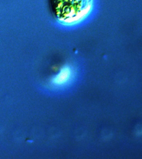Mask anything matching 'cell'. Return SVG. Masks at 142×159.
Wrapping results in <instances>:
<instances>
[{"instance_id": "6da1fadb", "label": "cell", "mask_w": 142, "mask_h": 159, "mask_svg": "<svg viewBox=\"0 0 142 159\" xmlns=\"http://www.w3.org/2000/svg\"><path fill=\"white\" fill-rule=\"evenodd\" d=\"M53 17L64 25H73L81 21L92 9L93 0H49Z\"/></svg>"}, {"instance_id": "7a4b0ae2", "label": "cell", "mask_w": 142, "mask_h": 159, "mask_svg": "<svg viewBox=\"0 0 142 159\" xmlns=\"http://www.w3.org/2000/svg\"><path fill=\"white\" fill-rule=\"evenodd\" d=\"M76 74L69 67H64L57 74L53 76L48 82V86L52 90H63L69 88L75 81Z\"/></svg>"}]
</instances>
